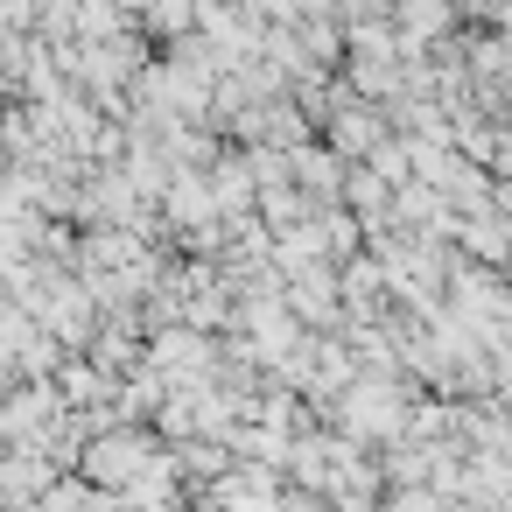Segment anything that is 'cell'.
<instances>
[{"label":"cell","instance_id":"cell-1","mask_svg":"<svg viewBox=\"0 0 512 512\" xmlns=\"http://www.w3.org/2000/svg\"><path fill=\"white\" fill-rule=\"evenodd\" d=\"M148 463H155V442H148V435H134L127 421L92 428V435H85V449H78V470H85L92 484H113V491H127Z\"/></svg>","mask_w":512,"mask_h":512},{"label":"cell","instance_id":"cell-2","mask_svg":"<svg viewBox=\"0 0 512 512\" xmlns=\"http://www.w3.org/2000/svg\"><path fill=\"white\" fill-rule=\"evenodd\" d=\"M337 421H344L351 442H400V435H407V407H400V393H393L386 372H372L365 386H344Z\"/></svg>","mask_w":512,"mask_h":512},{"label":"cell","instance_id":"cell-3","mask_svg":"<svg viewBox=\"0 0 512 512\" xmlns=\"http://www.w3.org/2000/svg\"><path fill=\"white\" fill-rule=\"evenodd\" d=\"M330 148H337V155H358V162H372V155L386 148V120H379L372 106H344V113L330 120Z\"/></svg>","mask_w":512,"mask_h":512},{"label":"cell","instance_id":"cell-4","mask_svg":"<svg viewBox=\"0 0 512 512\" xmlns=\"http://www.w3.org/2000/svg\"><path fill=\"white\" fill-rule=\"evenodd\" d=\"M456 22V0H400V43L407 57H421V43H435Z\"/></svg>","mask_w":512,"mask_h":512},{"label":"cell","instance_id":"cell-5","mask_svg":"<svg viewBox=\"0 0 512 512\" xmlns=\"http://www.w3.org/2000/svg\"><path fill=\"white\" fill-rule=\"evenodd\" d=\"M295 183H309V204H330L344 197V169H337V148H295Z\"/></svg>","mask_w":512,"mask_h":512},{"label":"cell","instance_id":"cell-6","mask_svg":"<svg viewBox=\"0 0 512 512\" xmlns=\"http://www.w3.org/2000/svg\"><path fill=\"white\" fill-rule=\"evenodd\" d=\"M386 512H449V505H442V491H421V484H414V491H400Z\"/></svg>","mask_w":512,"mask_h":512},{"label":"cell","instance_id":"cell-7","mask_svg":"<svg viewBox=\"0 0 512 512\" xmlns=\"http://www.w3.org/2000/svg\"><path fill=\"white\" fill-rule=\"evenodd\" d=\"M491 197H498V211L512 218V183H505V176H498V190H491Z\"/></svg>","mask_w":512,"mask_h":512}]
</instances>
